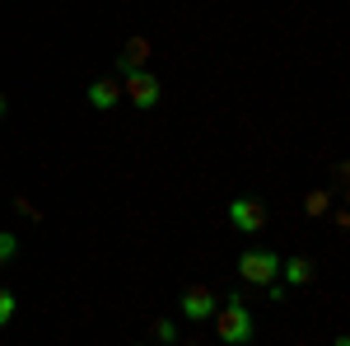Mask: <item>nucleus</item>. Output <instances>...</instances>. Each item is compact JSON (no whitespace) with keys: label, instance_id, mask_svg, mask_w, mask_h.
Instances as JSON below:
<instances>
[{"label":"nucleus","instance_id":"5","mask_svg":"<svg viewBox=\"0 0 350 346\" xmlns=\"http://www.w3.org/2000/svg\"><path fill=\"white\" fill-rule=\"evenodd\" d=\"M219 309V295L211 291V286H187L183 291V314H187L191 323H211Z\"/></svg>","mask_w":350,"mask_h":346},{"label":"nucleus","instance_id":"15","mask_svg":"<svg viewBox=\"0 0 350 346\" xmlns=\"http://www.w3.org/2000/svg\"><path fill=\"white\" fill-rule=\"evenodd\" d=\"M332 346H350V342H346V337H336V342H332Z\"/></svg>","mask_w":350,"mask_h":346},{"label":"nucleus","instance_id":"14","mask_svg":"<svg viewBox=\"0 0 350 346\" xmlns=\"http://www.w3.org/2000/svg\"><path fill=\"white\" fill-rule=\"evenodd\" d=\"M0 117H5V89H0Z\"/></svg>","mask_w":350,"mask_h":346},{"label":"nucleus","instance_id":"3","mask_svg":"<svg viewBox=\"0 0 350 346\" xmlns=\"http://www.w3.org/2000/svg\"><path fill=\"white\" fill-rule=\"evenodd\" d=\"M122 99H131L140 112L159 108V99H163L159 75H154V71H126V80H122Z\"/></svg>","mask_w":350,"mask_h":346},{"label":"nucleus","instance_id":"4","mask_svg":"<svg viewBox=\"0 0 350 346\" xmlns=\"http://www.w3.org/2000/svg\"><path fill=\"white\" fill-rule=\"evenodd\" d=\"M229 225L239 234H257V230H267V206L252 201V197H234L229 201Z\"/></svg>","mask_w":350,"mask_h":346},{"label":"nucleus","instance_id":"7","mask_svg":"<svg viewBox=\"0 0 350 346\" xmlns=\"http://www.w3.org/2000/svg\"><path fill=\"white\" fill-rule=\"evenodd\" d=\"M145 56H150V38H131L126 52L117 56V71H122V75H126V71H145Z\"/></svg>","mask_w":350,"mask_h":346},{"label":"nucleus","instance_id":"16","mask_svg":"<svg viewBox=\"0 0 350 346\" xmlns=\"http://www.w3.org/2000/svg\"><path fill=\"white\" fill-rule=\"evenodd\" d=\"M135 346H140V342H135Z\"/></svg>","mask_w":350,"mask_h":346},{"label":"nucleus","instance_id":"12","mask_svg":"<svg viewBox=\"0 0 350 346\" xmlns=\"http://www.w3.org/2000/svg\"><path fill=\"white\" fill-rule=\"evenodd\" d=\"M304 211H308V215H323L327 211V192H308V197H304Z\"/></svg>","mask_w":350,"mask_h":346},{"label":"nucleus","instance_id":"13","mask_svg":"<svg viewBox=\"0 0 350 346\" xmlns=\"http://www.w3.org/2000/svg\"><path fill=\"white\" fill-rule=\"evenodd\" d=\"M14 206H19V211H24L28 220H42V211H33V201H24V197H19V201H14Z\"/></svg>","mask_w":350,"mask_h":346},{"label":"nucleus","instance_id":"9","mask_svg":"<svg viewBox=\"0 0 350 346\" xmlns=\"http://www.w3.org/2000/svg\"><path fill=\"white\" fill-rule=\"evenodd\" d=\"M14 309H19V295L10 291V286H0V328L14 323Z\"/></svg>","mask_w":350,"mask_h":346},{"label":"nucleus","instance_id":"10","mask_svg":"<svg viewBox=\"0 0 350 346\" xmlns=\"http://www.w3.org/2000/svg\"><path fill=\"white\" fill-rule=\"evenodd\" d=\"M154 342H163V346L178 342V328H173V319H159V323H154Z\"/></svg>","mask_w":350,"mask_h":346},{"label":"nucleus","instance_id":"8","mask_svg":"<svg viewBox=\"0 0 350 346\" xmlns=\"http://www.w3.org/2000/svg\"><path fill=\"white\" fill-rule=\"evenodd\" d=\"M280 271H285V286H308L318 276L313 258H290V262H280Z\"/></svg>","mask_w":350,"mask_h":346},{"label":"nucleus","instance_id":"1","mask_svg":"<svg viewBox=\"0 0 350 346\" xmlns=\"http://www.w3.org/2000/svg\"><path fill=\"white\" fill-rule=\"evenodd\" d=\"M215 332H219V342L224 346H247L252 342V332H257V328H252V314H247V304H243V295H229V299H224V304H219L215 309Z\"/></svg>","mask_w":350,"mask_h":346},{"label":"nucleus","instance_id":"6","mask_svg":"<svg viewBox=\"0 0 350 346\" xmlns=\"http://www.w3.org/2000/svg\"><path fill=\"white\" fill-rule=\"evenodd\" d=\"M84 99H89V108H98V112H112V108L122 103V80H112V75H103V80H89Z\"/></svg>","mask_w":350,"mask_h":346},{"label":"nucleus","instance_id":"11","mask_svg":"<svg viewBox=\"0 0 350 346\" xmlns=\"http://www.w3.org/2000/svg\"><path fill=\"white\" fill-rule=\"evenodd\" d=\"M14 253H19V239H14V234H10V230H0V267L10 262V258H14Z\"/></svg>","mask_w":350,"mask_h":346},{"label":"nucleus","instance_id":"2","mask_svg":"<svg viewBox=\"0 0 350 346\" xmlns=\"http://www.w3.org/2000/svg\"><path fill=\"white\" fill-rule=\"evenodd\" d=\"M280 253H271V248H247L239 258V276L247 286H275L280 281Z\"/></svg>","mask_w":350,"mask_h":346}]
</instances>
